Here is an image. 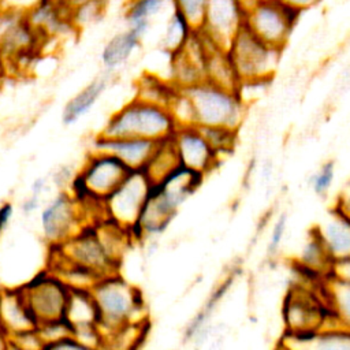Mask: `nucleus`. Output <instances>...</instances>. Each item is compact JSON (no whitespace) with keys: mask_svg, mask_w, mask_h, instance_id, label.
Wrapping results in <instances>:
<instances>
[{"mask_svg":"<svg viewBox=\"0 0 350 350\" xmlns=\"http://www.w3.org/2000/svg\"><path fill=\"white\" fill-rule=\"evenodd\" d=\"M44 350H98V349L86 345V343L81 342L79 339H77L75 336L71 335V336L63 338L57 342L45 345Z\"/></svg>","mask_w":350,"mask_h":350,"instance_id":"38","label":"nucleus"},{"mask_svg":"<svg viewBox=\"0 0 350 350\" xmlns=\"http://www.w3.org/2000/svg\"><path fill=\"white\" fill-rule=\"evenodd\" d=\"M64 11L67 15H70L71 11H74L75 8L86 4V3H90L93 0H55Z\"/></svg>","mask_w":350,"mask_h":350,"instance_id":"45","label":"nucleus"},{"mask_svg":"<svg viewBox=\"0 0 350 350\" xmlns=\"http://www.w3.org/2000/svg\"><path fill=\"white\" fill-rule=\"evenodd\" d=\"M37 331H38L40 336L42 338V340L45 342V345L57 342L63 338L72 335V327L64 317L53 320V321L42 323L38 325Z\"/></svg>","mask_w":350,"mask_h":350,"instance_id":"35","label":"nucleus"},{"mask_svg":"<svg viewBox=\"0 0 350 350\" xmlns=\"http://www.w3.org/2000/svg\"><path fill=\"white\" fill-rule=\"evenodd\" d=\"M64 319L71 324L72 334L83 328H98V313L90 290H71Z\"/></svg>","mask_w":350,"mask_h":350,"instance_id":"22","label":"nucleus"},{"mask_svg":"<svg viewBox=\"0 0 350 350\" xmlns=\"http://www.w3.org/2000/svg\"><path fill=\"white\" fill-rule=\"evenodd\" d=\"M282 316L284 335H302L339 323L327 304L323 280L317 286L302 283L293 287L284 298Z\"/></svg>","mask_w":350,"mask_h":350,"instance_id":"5","label":"nucleus"},{"mask_svg":"<svg viewBox=\"0 0 350 350\" xmlns=\"http://www.w3.org/2000/svg\"><path fill=\"white\" fill-rule=\"evenodd\" d=\"M38 321L30 310L21 286L0 288V334L5 338L37 329Z\"/></svg>","mask_w":350,"mask_h":350,"instance_id":"16","label":"nucleus"},{"mask_svg":"<svg viewBox=\"0 0 350 350\" xmlns=\"http://www.w3.org/2000/svg\"><path fill=\"white\" fill-rule=\"evenodd\" d=\"M172 144L179 164L201 172L205 176L220 163L221 157L196 126H178L172 135Z\"/></svg>","mask_w":350,"mask_h":350,"instance_id":"14","label":"nucleus"},{"mask_svg":"<svg viewBox=\"0 0 350 350\" xmlns=\"http://www.w3.org/2000/svg\"><path fill=\"white\" fill-rule=\"evenodd\" d=\"M14 204L10 201H4L0 204V237L4 230L8 227L12 216H14Z\"/></svg>","mask_w":350,"mask_h":350,"instance_id":"42","label":"nucleus"},{"mask_svg":"<svg viewBox=\"0 0 350 350\" xmlns=\"http://www.w3.org/2000/svg\"><path fill=\"white\" fill-rule=\"evenodd\" d=\"M3 286H1V276H0V288H1Z\"/></svg>","mask_w":350,"mask_h":350,"instance_id":"51","label":"nucleus"},{"mask_svg":"<svg viewBox=\"0 0 350 350\" xmlns=\"http://www.w3.org/2000/svg\"><path fill=\"white\" fill-rule=\"evenodd\" d=\"M176 165H179V160L171 137L159 142L156 152L142 171L152 182H157L170 174Z\"/></svg>","mask_w":350,"mask_h":350,"instance_id":"29","label":"nucleus"},{"mask_svg":"<svg viewBox=\"0 0 350 350\" xmlns=\"http://www.w3.org/2000/svg\"><path fill=\"white\" fill-rule=\"evenodd\" d=\"M204 137L208 139L211 146L216 150V153L223 159L228 154L237 144L238 130H231L226 127H198Z\"/></svg>","mask_w":350,"mask_h":350,"instance_id":"31","label":"nucleus"},{"mask_svg":"<svg viewBox=\"0 0 350 350\" xmlns=\"http://www.w3.org/2000/svg\"><path fill=\"white\" fill-rule=\"evenodd\" d=\"M152 180L142 170H134L127 179L104 201L107 217L130 228L138 219L146 201Z\"/></svg>","mask_w":350,"mask_h":350,"instance_id":"13","label":"nucleus"},{"mask_svg":"<svg viewBox=\"0 0 350 350\" xmlns=\"http://www.w3.org/2000/svg\"><path fill=\"white\" fill-rule=\"evenodd\" d=\"M241 1L245 4V7H246V8H249L252 4H254V3H256V1H258V0H241Z\"/></svg>","mask_w":350,"mask_h":350,"instance_id":"50","label":"nucleus"},{"mask_svg":"<svg viewBox=\"0 0 350 350\" xmlns=\"http://www.w3.org/2000/svg\"><path fill=\"white\" fill-rule=\"evenodd\" d=\"M190 100L196 127H226L239 130L245 120L247 104L238 90L202 81L182 89Z\"/></svg>","mask_w":350,"mask_h":350,"instance_id":"4","label":"nucleus"},{"mask_svg":"<svg viewBox=\"0 0 350 350\" xmlns=\"http://www.w3.org/2000/svg\"><path fill=\"white\" fill-rule=\"evenodd\" d=\"M48 0H0V11L26 16Z\"/></svg>","mask_w":350,"mask_h":350,"instance_id":"37","label":"nucleus"},{"mask_svg":"<svg viewBox=\"0 0 350 350\" xmlns=\"http://www.w3.org/2000/svg\"><path fill=\"white\" fill-rule=\"evenodd\" d=\"M90 291L98 313L97 327L101 336L129 323L148 321L141 291L119 273L101 278Z\"/></svg>","mask_w":350,"mask_h":350,"instance_id":"2","label":"nucleus"},{"mask_svg":"<svg viewBox=\"0 0 350 350\" xmlns=\"http://www.w3.org/2000/svg\"><path fill=\"white\" fill-rule=\"evenodd\" d=\"M332 276L350 283V258L335 262L332 268Z\"/></svg>","mask_w":350,"mask_h":350,"instance_id":"43","label":"nucleus"},{"mask_svg":"<svg viewBox=\"0 0 350 350\" xmlns=\"http://www.w3.org/2000/svg\"><path fill=\"white\" fill-rule=\"evenodd\" d=\"M176 129L178 123L170 108L134 97L111 113L100 134L137 137L159 142L171 138Z\"/></svg>","mask_w":350,"mask_h":350,"instance_id":"3","label":"nucleus"},{"mask_svg":"<svg viewBox=\"0 0 350 350\" xmlns=\"http://www.w3.org/2000/svg\"><path fill=\"white\" fill-rule=\"evenodd\" d=\"M280 340L291 350H350V328L334 323L302 335H283Z\"/></svg>","mask_w":350,"mask_h":350,"instance_id":"18","label":"nucleus"},{"mask_svg":"<svg viewBox=\"0 0 350 350\" xmlns=\"http://www.w3.org/2000/svg\"><path fill=\"white\" fill-rule=\"evenodd\" d=\"M323 291L335 319L350 328V283L331 275L323 280Z\"/></svg>","mask_w":350,"mask_h":350,"instance_id":"27","label":"nucleus"},{"mask_svg":"<svg viewBox=\"0 0 350 350\" xmlns=\"http://www.w3.org/2000/svg\"><path fill=\"white\" fill-rule=\"evenodd\" d=\"M146 323H129L101 336L98 350H137L146 335Z\"/></svg>","mask_w":350,"mask_h":350,"instance_id":"28","label":"nucleus"},{"mask_svg":"<svg viewBox=\"0 0 350 350\" xmlns=\"http://www.w3.org/2000/svg\"><path fill=\"white\" fill-rule=\"evenodd\" d=\"M197 29L176 10L171 7V14L167 19V25L161 37L160 46L168 55L180 52L191 40Z\"/></svg>","mask_w":350,"mask_h":350,"instance_id":"25","label":"nucleus"},{"mask_svg":"<svg viewBox=\"0 0 350 350\" xmlns=\"http://www.w3.org/2000/svg\"><path fill=\"white\" fill-rule=\"evenodd\" d=\"M168 5H171V0H127L123 12L126 27L144 37L152 21Z\"/></svg>","mask_w":350,"mask_h":350,"instance_id":"23","label":"nucleus"},{"mask_svg":"<svg viewBox=\"0 0 350 350\" xmlns=\"http://www.w3.org/2000/svg\"><path fill=\"white\" fill-rule=\"evenodd\" d=\"M273 350H291V349H290L286 343H283V342L280 340V342L276 345V347H275Z\"/></svg>","mask_w":350,"mask_h":350,"instance_id":"47","label":"nucleus"},{"mask_svg":"<svg viewBox=\"0 0 350 350\" xmlns=\"http://www.w3.org/2000/svg\"><path fill=\"white\" fill-rule=\"evenodd\" d=\"M334 264L314 228H312L298 256V265L302 272L316 280H324L332 275Z\"/></svg>","mask_w":350,"mask_h":350,"instance_id":"20","label":"nucleus"},{"mask_svg":"<svg viewBox=\"0 0 350 350\" xmlns=\"http://www.w3.org/2000/svg\"><path fill=\"white\" fill-rule=\"evenodd\" d=\"M209 0H171V7L179 11L193 26L198 29L204 21Z\"/></svg>","mask_w":350,"mask_h":350,"instance_id":"34","label":"nucleus"},{"mask_svg":"<svg viewBox=\"0 0 350 350\" xmlns=\"http://www.w3.org/2000/svg\"><path fill=\"white\" fill-rule=\"evenodd\" d=\"M107 3V0H93L71 11L68 18L74 29L79 30L96 23L104 15Z\"/></svg>","mask_w":350,"mask_h":350,"instance_id":"32","label":"nucleus"},{"mask_svg":"<svg viewBox=\"0 0 350 350\" xmlns=\"http://www.w3.org/2000/svg\"><path fill=\"white\" fill-rule=\"evenodd\" d=\"M334 262L350 258V217L331 208L327 216L313 227Z\"/></svg>","mask_w":350,"mask_h":350,"instance_id":"17","label":"nucleus"},{"mask_svg":"<svg viewBox=\"0 0 350 350\" xmlns=\"http://www.w3.org/2000/svg\"><path fill=\"white\" fill-rule=\"evenodd\" d=\"M334 208H336L338 211H340L342 213H345L346 216L350 217V182L338 194Z\"/></svg>","mask_w":350,"mask_h":350,"instance_id":"40","label":"nucleus"},{"mask_svg":"<svg viewBox=\"0 0 350 350\" xmlns=\"http://www.w3.org/2000/svg\"><path fill=\"white\" fill-rule=\"evenodd\" d=\"M45 187H46V179L45 178H36L33 180V183L30 185V194L41 197Z\"/></svg>","mask_w":350,"mask_h":350,"instance_id":"46","label":"nucleus"},{"mask_svg":"<svg viewBox=\"0 0 350 350\" xmlns=\"http://www.w3.org/2000/svg\"><path fill=\"white\" fill-rule=\"evenodd\" d=\"M5 60H4V57H3V55L0 53V75L3 74V71H5Z\"/></svg>","mask_w":350,"mask_h":350,"instance_id":"49","label":"nucleus"},{"mask_svg":"<svg viewBox=\"0 0 350 350\" xmlns=\"http://www.w3.org/2000/svg\"><path fill=\"white\" fill-rule=\"evenodd\" d=\"M205 81L227 89L238 90L241 81L227 53V49L219 46L209 48L205 60Z\"/></svg>","mask_w":350,"mask_h":350,"instance_id":"24","label":"nucleus"},{"mask_svg":"<svg viewBox=\"0 0 350 350\" xmlns=\"http://www.w3.org/2000/svg\"><path fill=\"white\" fill-rule=\"evenodd\" d=\"M38 324L64 317L71 288L49 269H44L21 286Z\"/></svg>","mask_w":350,"mask_h":350,"instance_id":"8","label":"nucleus"},{"mask_svg":"<svg viewBox=\"0 0 350 350\" xmlns=\"http://www.w3.org/2000/svg\"><path fill=\"white\" fill-rule=\"evenodd\" d=\"M107 1H109V0H107Z\"/></svg>","mask_w":350,"mask_h":350,"instance_id":"52","label":"nucleus"},{"mask_svg":"<svg viewBox=\"0 0 350 350\" xmlns=\"http://www.w3.org/2000/svg\"><path fill=\"white\" fill-rule=\"evenodd\" d=\"M40 201H41V197L29 194V197H26V198L22 201V204H21V211H22V213L26 215V216L33 215V213L38 209Z\"/></svg>","mask_w":350,"mask_h":350,"instance_id":"44","label":"nucleus"},{"mask_svg":"<svg viewBox=\"0 0 350 350\" xmlns=\"http://www.w3.org/2000/svg\"><path fill=\"white\" fill-rule=\"evenodd\" d=\"M133 171L113 154L90 150L77 176L93 200L104 202Z\"/></svg>","mask_w":350,"mask_h":350,"instance_id":"9","label":"nucleus"},{"mask_svg":"<svg viewBox=\"0 0 350 350\" xmlns=\"http://www.w3.org/2000/svg\"><path fill=\"white\" fill-rule=\"evenodd\" d=\"M7 346V338L0 334V350H5Z\"/></svg>","mask_w":350,"mask_h":350,"instance_id":"48","label":"nucleus"},{"mask_svg":"<svg viewBox=\"0 0 350 350\" xmlns=\"http://www.w3.org/2000/svg\"><path fill=\"white\" fill-rule=\"evenodd\" d=\"M299 16L278 0H258L247 8L245 27L264 42L284 49Z\"/></svg>","mask_w":350,"mask_h":350,"instance_id":"7","label":"nucleus"},{"mask_svg":"<svg viewBox=\"0 0 350 350\" xmlns=\"http://www.w3.org/2000/svg\"><path fill=\"white\" fill-rule=\"evenodd\" d=\"M159 142L137 137H107L98 133L93 138L90 150L113 154L130 168L144 170L156 152Z\"/></svg>","mask_w":350,"mask_h":350,"instance_id":"15","label":"nucleus"},{"mask_svg":"<svg viewBox=\"0 0 350 350\" xmlns=\"http://www.w3.org/2000/svg\"><path fill=\"white\" fill-rule=\"evenodd\" d=\"M108 86L107 75L97 77L92 79L88 85H85L81 90H78L63 107L62 111V122L66 126H71L77 123L81 118H83L100 100L103 93Z\"/></svg>","mask_w":350,"mask_h":350,"instance_id":"21","label":"nucleus"},{"mask_svg":"<svg viewBox=\"0 0 350 350\" xmlns=\"http://www.w3.org/2000/svg\"><path fill=\"white\" fill-rule=\"evenodd\" d=\"M142 36L126 27L115 33L103 46L100 62L107 72H112L127 64L142 45Z\"/></svg>","mask_w":350,"mask_h":350,"instance_id":"19","label":"nucleus"},{"mask_svg":"<svg viewBox=\"0 0 350 350\" xmlns=\"http://www.w3.org/2000/svg\"><path fill=\"white\" fill-rule=\"evenodd\" d=\"M227 53L241 82H269L278 70L283 49L264 42L243 27L228 45Z\"/></svg>","mask_w":350,"mask_h":350,"instance_id":"6","label":"nucleus"},{"mask_svg":"<svg viewBox=\"0 0 350 350\" xmlns=\"http://www.w3.org/2000/svg\"><path fill=\"white\" fill-rule=\"evenodd\" d=\"M230 280L223 282L209 297V299L206 301V304L204 305V308L196 314V317L189 323V325L186 327L185 331V339L186 340H191V339H200L201 335L205 334L206 329V324L216 308V305L219 304V301L221 299V297L226 294L227 287L230 286Z\"/></svg>","mask_w":350,"mask_h":350,"instance_id":"30","label":"nucleus"},{"mask_svg":"<svg viewBox=\"0 0 350 350\" xmlns=\"http://www.w3.org/2000/svg\"><path fill=\"white\" fill-rule=\"evenodd\" d=\"M278 1L298 11L299 14H302L304 11H308L310 8H314L323 3V0H278Z\"/></svg>","mask_w":350,"mask_h":350,"instance_id":"41","label":"nucleus"},{"mask_svg":"<svg viewBox=\"0 0 350 350\" xmlns=\"http://www.w3.org/2000/svg\"><path fill=\"white\" fill-rule=\"evenodd\" d=\"M75 174L77 172H72V168L70 165H60L52 174V182L59 190H68Z\"/></svg>","mask_w":350,"mask_h":350,"instance_id":"39","label":"nucleus"},{"mask_svg":"<svg viewBox=\"0 0 350 350\" xmlns=\"http://www.w3.org/2000/svg\"><path fill=\"white\" fill-rule=\"evenodd\" d=\"M335 182V163L332 160L324 161L319 170L313 172L309 179V185L313 193L319 197H325Z\"/></svg>","mask_w":350,"mask_h":350,"instance_id":"33","label":"nucleus"},{"mask_svg":"<svg viewBox=\"0 0 350 350\" xmlns=\"http://www.w3.org/2000/svg\"><path fill=\"white\" fill-rule=\"evenodd\" d=\"M49 247L56 249L66 260L94 272L100 278L118 273L119 264L105 252L94 223H86L71 238Z\"/></svg>","mask_w":350,"mask_h":350,"instance_id":"10","label":"nucleus"},{"mask_svg":"<svg viewBox=\"0 0 350 350\" xmlns=\"http://www.w3.org/2000/svg\"><path fill=\"white\" fill-rule=\"evenodd\" d=\"M286 232H287V215L280 213L273 221L269 232V238L267 243V252L269 256H275L280 250Z\"/></svg>","mask_w":350,"mask_h":350,"instance_id":"36","label":"nucleus"},{"mask_svg":"<svg viewBox=\"0 0 350 350\" xmlns=\"http://www.w3.org/2000/svg\"><path fill=\"white\" fill-rule=\"evenodd\" d=\"M88 223L79 204L67 190H59L40 212V224L49 246L60 245Z\"/></svg>","mask_w":350,"mask_h":350,"instance_id":"11","label":"nucleus"},{"mask_svg":"<svg viewBox=\"0 0 350 350\" xmlns=\"http://www.w3.org/2000/svg\"><path fill=\"white\" fill-rule=\"evenodd\" d=\"M178 92L179 89L170 79H161L154 74L145 72L137 81L135 97L170 108Z\"/></svg>","mask_w":350,"mask_h":350,"instance_id":"26","label":"nucleus"},{"mask_svg":"<svg viewBox=\"0 0 350 350\" xmlns=\"http://www.w3.org/2000/svg\"><path fill=\"white\" fill-rule=\"evenodd\" d=\"M205 175L176 165L157 182H152L137 221L129 228L134 242L161 235L176 216L180 205L202 185Z\"/></svg>","mask_w":350,"mask_h":350,"instance_id":"1","label":"nucleus"},{"mask_svg":"<svg viewBox=\"0 0 350 350\" xmlns=\"http://www.w3.org/2000/svg\"><path fill=\"white\" fill-rule=\"evenodd\" d=\"M246 11L241 0H209L204 21L197 30L213 45L227 49L245 27Z\"/></svg>","mask_w":350,"mask_h":350,"instance_id":"12","label":"nucleus"}]
</instances>
